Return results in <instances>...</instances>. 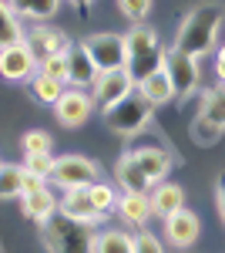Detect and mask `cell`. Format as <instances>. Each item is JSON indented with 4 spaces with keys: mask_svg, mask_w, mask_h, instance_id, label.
<instances>
[{
    "mask_svg": "<svg viewBox=\"0 0 225 253\" xmlns=\"http://www.w3.org/2000/svg\"><path fill=\"white\" fill-rule=\"evenodd\" d=\"M222 7L219 3H198L192 7L182 24H178V34H175V51L178 54H188V58L202 61L205 54L215 51V41H219V31H222Z\"/></svg>",
    "mask_w": 225,
    "mask_h": 253,
    "instance_id": "cell-1",
    "label": "cell"
},
{
    "mask_svg": "<svg viewBox=\"0 0 225 253\" xmlns=\"http://www.w3.org/2000/svg\"><path fill=\"white\" fill-rule=\"evenodd\" d=\"M165 58H168V51H165V44L161 38L145 27V24H134L131 31L125 34V68H128V75L138 81H145L148 75L155 71H161L165 68Z\"/></svg>",
    "mask_w": 225,
    "mask_h": 253,
    "instance_id": "cell-2",
    "label": "cell"
},
{
    "mask_svg": "<svg viewBox=\"0 0 225 253\" xmlns=\"http://www.w3.org/2000/svg\"><path fill=\"white\" fill-rule=\"evenodd\" d=\"M40 236H44L47 253H91L94 250L91 226H84V223H77L71 216H64L61 210L40 226Z\"/></svg>",
    "mask_w": 225,
    "mask_h": 253,
    "instance_id": "cell-3",
    "label": "cell"
},
{
    "mask_svg": "<svg viewBox=\"0 0 225 253\" xmlns=\"http://www.w3.org/2000/svg\"><path fill=\"white\" fill-rule=\"evenodd\" d=\"M101 112H104V125L111 128L114 135H125V138L145 132V128H148V122H151V105L138 95V91H131L128 98H121L118 105L101 108Z\"/></svg>",
    "mask_w": 225,
    "mask_h": 253,
    "instance_id": "cell-4",
    "label": "cell"
},
{
    "mask_svg": "<svg viewBox=\"0 0 225 253\" xmlns=\"http://www.w3.org/2000/svg\"><path fill=\"white\" fill-rule=\"evenodd\" d=\"M81 47L91 54L97 71H118V68H125V34H118V31H97V34L81 41Z\"/></svg>",
    "mask_w": 225,
    "mask_h": 253,
    "instance_id": "cell-5",
    "label": "cell"
},
{
    "mask_svg": "<svg viewBox=\"0 0 225 253\" xmlns=\"http://www.w3.org/2000/svg\"><path fill=\"white\" fill-rule=\"evenodd\" d=\"M97 172H101L97 162L88 156H61V159H54L51 179L67 193V189H88L91 182H97Z\"/></svg>",
    "mask_w": 225,
    "mask_h": 253,
    "instance_id": "cell-6",
    "label": "cell"
},
{
    "mask_svg": "<svg viewBox=\"0 0 225 253\" xmlns=\"http://www.w3.org/2000/svg\"><path fill=\"white\" fill-rule=\"evenodd\" d=\"M37 75V54L31 41L24 38L10 47H0V78L7 81H31Z\"/></svg>",
    "mask_w": 225,
    "mask_h": 253,
    "instance_id": "cell-7",
    "label": "cell"
},
{
    "mask_svg": "<svg viewBox=\"0 0 225 253\" xmlns=\"http://www.w3.org/2000/svg\"><path fill=\"white\" fill-rule=\"evenodd\" d=\"M134 91V78L128 75V68H118V71H101L91 84V98L94 105H101V108H111L118 105L121 98H128Z\"/></svg>",
    "mask_w": 225,
    "mask_h": 253,
    "instance_id": "cell-8",
    "label": "cell"
},
{
    "mask_svg": "<svg viewBox=\"0 0 225 253\" xmlns=\"http://www.w3.org/2000/svg\"><path fill=\"white\" fill-rule=\"evenodd\" d=\"M54 112L64 128H81L94 115V98H91V91H81V88H64V95L57 98Z\"/></svg>",
    "mask_w": 225,
    "mask_h": 253,
    "instance_id": "cell-9",
    "label": "cell"
},
{
    "mask_svg": "<svg viewBox=\"0 0 225 253\" xmlns=\"http://www.w3.org/2000/svg\"><path fill=\"white\" fill-rule=\"evenodd\" d=\"M165 75H168V81H171V91L182 95V98H188L192 91H198L202 68H198V61H195V58L171 51L168 58H165Z\"/></svg>",
    "mask_w": 225,
    "mask_h": 253,
    "instance_id": "cell-10",
    "label": "cell"
},
{
    "mask_svg": "<svg viewBox=\"0 0 225 253\" xmlns=\"http://www.w3.org/2000/svg\"><path fill=\"white\" fill-rule=\"evenodd\" d=\"M198 233H202V219L192 213L188 206L165 219V236H168V243L175 250H188V247L198 240Z\"/></svg>",
    "mask_w": 225,
    "mask_h": 253,
    "instance_id": "cell-11",
    "label": "cell"
},
{
    "mask_svg": "<svg viewBox=\"0 0 225 253\" xmlns=\"http://www.w3.org/2000/svg\"><path fill=\"white\" fill-rule=\"evenodd\" d=\"M128 159L151 179V186H155V182H165L168 172H171V166H175V159H171L168 149H155V145H148V149H134V152H128Z\"/></svg>",
    "mask_w": 225,
    "mask_h": 253,
    "instance_id": "cell-12",
    "label": "cell"
},
{
    "mask_svg": "<svg viewBox=\"0 0 225 253\" xmlns=\"http://www.w3.org/2000/svg\"><path fill=\"white\" fill-rule=\"evenodd\" d=\"M31 47H34V54H37V64L44 58H64L67 51H71V41L64 31H57V27H47V24H37L34 31H31Z\"/></svg>",
    "mask_w": 225,
    "mask_h": 253,
    "instance_id": "cell-13",
    "label": "cell"
},
{
    "mask_svg": "<svg viewBox=\"0 0 225 253\" xmlns=\"http://www.w3.org/2000/svg\"><path fill=\"white\" fill-rule=\"evenodd\" d=\"M151 216H158V219H168L171 213H178V210H185V189L178 186V182H155L151 186Z\"/></svg>",
    "mask_w": 225,
    "mask_h": 253,
    "instance_id": "cell-14",
    "label": "cell"
},
{
    "mask_svg": "<svg viewBox=\"0 0 225 253\" xmlns=\"http://www.w3.org/2000/svg\"><path fill=\"white\" fill-rule=\"evenodd\" d=\"M97 75H101V71H97V64L91 61V54H88L81 44H74V47L67 51V84H71V88H81V91H88Z\"/></svg>",
    "mask_w": 225,
    "mask_h": 253,
    "instance_id": "cell-15",
    "label": "cell"
},
{
    "mask_svg": "<svg viewBox=\"0 0 225 253\" xmlns=\"http://www.w3.org/2000/svg\"><path fill=\"white\" fill-rule=\"evenodd\" d=\"M57 210L64 216H71V219H77V223H84V226L101 223V213L94 210V203L88 199V189H67L57 199Z\"/></svg>",
    "mask_w": 225,
    "mask_h": 253,
    "instance_id": "cell-16",
    "label": "cell"
},
{
    "mask_svg": "<svg viewBox=\"0 0 225 253\" xmlns=\"http://www.w3.org/2000/svg\"><path fill=\"white\" fill-rule=\"evenodd\" d=\"M20 210H24L27 219H34L37 226H44V223L57 213V199H54V193H51L47 186H40V189H34V193L20 196Z\"/></svg>",
    "mask_w": 225,
    "mask_h": 253,
    "instance_id": "cell-17",
    "label": "cell"
},
{
    "mask_svg": "<svg viewBox=\"0 0 225 253\" xmlns=\"http://www.w3.org/2000/svg\"><path fill=\"white\" fill-rule=\"evenodd\" d=\"M114 210H118V216L128 226H145L151 219V199H148V193H121Z\"/></svg>",
    "mask_w": 225,
    "mask_h": 253,
    "instance_id": "cell-18",
    "label": "cell"
},
{
    "mask_svg": "<svg viewBox=\"0 0 225 253\" xmlns=\"http://www.w3.org/2000/svg\"><path fill=\"white\" fill-rule=\"evenodd\" d=\"M134 88H138V95L145 98L151 108L168 105L171 98H175V91H171V81H168V75H165V68H161V71H155V75H148L145 81H138Z\"/></svg>",
    "mask_w": 225,
    "mask_h": 253,
    "instance_id": "cell-19",
    "label": "cell"
},
{
    "mask_svg": "<svg viewBox=\"0 0 225 253\" xmlns=\"http://www.w3.org/2000/svg\"><path fill=\"white\" fill-rule=\"evenodd\" d=\"M7 7H10L17 17L44 24V20H51L57 10H61V0H7Z\"/></svg>",
    "mask_w": 225,
    "mask_h": 253,
    "instance_id": "cell-20",
    "label": "cell"
},
{
    "mask_svg": "<svg viewBox=\"0 0 225 253\" xmlns=\"http://www.w3.org/2000/svg\"><path fill=\"white\" fill-rule=\"evenodd\" d=\"M114 175H118V186H121L125 193H151V179L141 172V169H138V166H134L128 156L118 162Z\"/></svg>",
    "mask_w": 225,
    "mask_h": 253,
    "instance_id": "cell-21",
    "label": "cell"
},
{
    "mask_svg": "<svg viewBox=\"0 0 225 253\" xmlns=\"http://www.w3.org/2000/svg\"><path fill=\"white\" fill-rule=\"evenodd\" d=\"M24 179H27V169H24V166L3 162V166H0V203L20 199V196H24Z\"/></svg>",
    "mask_w": 225,
    "mask_h": 253,
    "instance_id": "cell-22",
    "label": "cell"
},
{
    "mask_svg": "<svg viewBox=\"0 0 225 253\" xmlns=\"http://www.w3.org/2000/svg\"><path fill=\"white\" fill-rule=\"evenodd\" d=\"M198 118H205L208 125H215V128L225 132V84H215L212 91H205Z\"/></svg>",
    "mask_w": 225,
    "mask_h": 253,
    "instance_id": "cell-23",
    "label": "cell"
},
{
    "mask_svg": "<svg viewBox=\"0 0 225 253\" xmlns=\"http://www.w3.org/2000/svg\"><path fill=\"white\" fill-rule=\"evenodd\" d=\"M91 253H134V236L125 233V230L94 233V250Z\"/></svg>",
    "mask_w": 225,
    "mask_h": 253,
    "instance_id": "cell-24",
    "label": "cell"
},
{
    "mask_svg": "<svg viewBox=\"0 0 225 253\" xmlns=\"http://www.w3.org/2000/svg\"><path fill=\"white\" fill-rule=\"evenodd\" d=\"M24 27H20V17L7 7V0H0V47H10V44H17L24 41Z\"/></svg>",
    "mask_w": 225,
    "mask_h": 253,
    "instance_id": "cell-25",
    "label": "cell"
},
{
    "mask_svg": "<svg viewBox=\"0 0 225 253\" xmlns=\"http://www.w3.org/2000/svg\"><path fill=\"white\" fill-rule=\"evenodd\" d=\"M31 91H34V98H37L40 105H51V108H54V105H57V98L64 95V84L37 71V75L31 78Z\"/></svg>",
    "mask_w": 225,
    "mask_h": 253,
    "instance_id": "cell-26",
    "label": "cell"
},
{
    "mask_svg": "<svg viewBox=\"0 0 225 253\" xmlns=\"http://www.w3.org/2000/svg\"><path fill=\"white\" fill-rule=\"evenodd\" d=\"M88 199L94 203V210L101 213V219L111 216L114 206H118V193H114V186H108V182H91L88 186Z\"/></svg>",
    "mask_w": 225,
    "mask_h": 253,
    "instance_id": "cell-27",
    "label": "cell"
},
{
    "mask_svg": "<svg viewBox=\"0 0 225 253\" xmlns=\"http://www.w3.org/2000/svg\"><path fill=\"white\" fill-rule=\"evenodd\" d=\"M51 145H54V138L47 135L44 128H31V132H24V135H20V149H24V156L51 152Z\"/></svg>",
    "mask_w": 225,
    "mask_h": 253,
    "instance_id": "cell-28",
    "label": "cell"
},
{
    "mask_svg": "<svg viewBox=\"0 0 225 253\" xmlns=\"http://www.w3.org/2000/svg\"><path fill=\"white\" fill-rule=\"evenodd\" d=\"M24 169L37 179H51L54 172V152H37V156H24Z\"/></svg>",
    "mask_w": 225,
    "mask_h": 253,
    "instance_id": "cell-29",
    "label": "cell"
},
{
    "mask_svg": "<svg viewBox=\"0 0 225 253\" xmlns=\"http://www.w3.org/2000/svg\"><path fill=\"white\" fill-rule=\"evenodd\" d=\"M151 3H155V0H118V10L131 20V24H141V20L151 14Z\"/></svg>",
    "mask_w": 225,
    "mask_h": 253,
    "instance_id": "cell-30",
    "label": "cell"
},
{
    "mask_svg": "<svg viewBox=\"0 0 225 253\" xmlns=\"http://www.w3.org/2000/svg\"><path fill=\"white\" fill-rule=\"evenodd\" d=\"M37 71L47 75V78H54V81H61V84H67V54L64 58H44L37 64Z\"/></svg>",
    "mask_w": 225,
    "mask_h": 253,
    "instance_id": "cell-31",
    "label": "cell"
},
{
    "mask_svg": "<svg viewBox=\"0 0 225 253\" xmlns=\"http://www.w3.org/2000/svg\"><path fill=\"white\" fill-rule=\"evenodd\" d=\"M192 135L198 145H215V138L222 135V128H215V125H208L205 118H195V125H192Z\"/></svg>",
    "mask_w": 225,
    "mask_h": 253,
    "instance_id": "cell-32",
    "label": "cell"
},
{
    "mask_svg": "<svg viewBox=\"0 0 225 253\" xmlns=\"http://www.w3.org/2000/svg\"><path fill=\"white\" fill-rule=\"evenodd\" d=\"M134 253H165V250H161V243H158L151 233L141 230V233L134 236Z\"/></svg>",
    "mask_w": 225,
    "mask_h": 253,
    "instance_id": "cell-33",
    "label": "cell"
},
{
    "mask_svg": "<svg viewBox=\"0 0 225 253\" xmlns=\"http://www.w3.org/2000/svg\"><path fill=\"white\" fill-rule=\"evenodd\" d=\"M215 75H219V84H225V44L215 51Z\"/></svg>",
    "mask_w": 225,
    "mask_h": 253,
    "instance_id": "cell-34",
    "label": "cell"
},
{
    "mask_svg": "<svg viewBox=\"0 0 225 253\" xmlns=\"http://www.w3.org/2000/svg\"><path fill=\"white\" fill-rule=\"evenodd\" d=\"M215 206H219V216H222V223H225V175L219 179V193H215Z\"/></svg>",
    "mask_w": 225,
    "mask_h": 253,
    "instance_id": "cell-35",
    "label": "cell"
},
{
    "mask_svg": "<svg viewBox=\"0 0 225 253\" xmlns=\"http://www.w3.org/2000/svg\"><path fill=\"white\" fill-rule=\"evenodd\" d=\"M67 3H74V7H81V10H88V7H91L94 0H67Z\"/></svg>",
    "mask_w": 225,
    "mask_h": 253,
    "instance_id": "cell-36",
    "label": "cell"
},
{
    "mask_svg": "<svg viewBox=\"0 0 225 253\" xmlns=\"http://www.w3.org/2000/svg\"><path fill=\"white\" fill-rule=\"evenodd\" d=\"M0 166H3V162H0Z\"/></svg>",
    "mask_w": 225,
    "mask_h": 253,
    "instance_id": "cell-37",
    "label": "cell"
}]
</instances>
